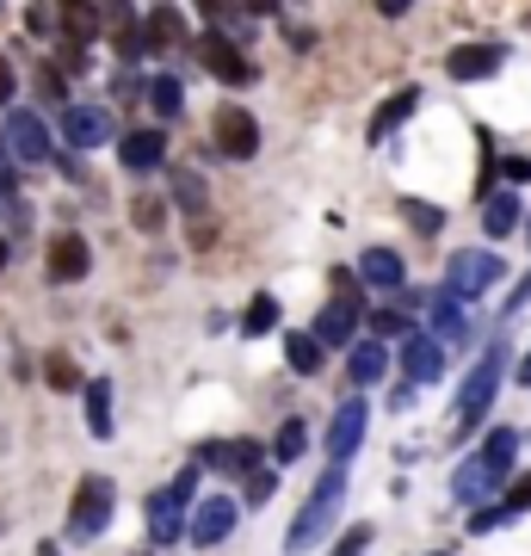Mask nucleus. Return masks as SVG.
<instances>
[{
  "instance_id": "nucleus-31",
  "label": "nucleus",
  "mask_w": 531,
  "mask_h": 556,
  "mask_svg": "<svg viewBox=\"0 0 531 556\" xmlns=\"http://www.w3.org/2000/svg\"><path fill=\"white\" fill-rule=\"evenodd\" d=\"M273 328H278V298L260 291V298L248 303V316H241V334H273Z\"/></svg>"
},
{
  "instance_id": "nucleus-12",
  "label": "nucleus",
  "mask_w": 531,
  "mask_h": 556,
  "mask_svg": "<svg viewBox=\"0 0 531 556\" xmlns=\"http://www.w3.org/2000/svg\"><path fill=\"white\" fill-rule=\"evenodd\" d=\"M452 489H457V501H464V507H489V495H501V489H507V477L494 470L489 457H464Z\"/></svg>"
},
{
  "instance_id": "nucleus-15",
  "label": "nucleus",
  "mask_w": 531,
  "mask_h": 556,
  "mask_svg": "<svg viewBox=\"0 0 531 556\" xmlns=\"http://www.w3.org/2000/svg\"><path fill=\"white\" fill-rule=\"evenodd\" d=\"M62 137H68V149H99V142H112V118L99 105H62Z\"/></svg>"
},
{
  "instance_id": "nucleus-4",
  "label": "nucleus",
  "mask_w": 531,
  "mask_h": 556,
  "mask_svg": "<svg viewBox=\"0 0 531 556\" xmlns=\"http://www.w3.org/2000/svg\"><path fill=\"white\" fill-rule=\"evenodd\" d=\"M494 278H507L501 273V260L489 254V248H464V254H452L445 260V291L452 298H482V291H494Z\"/></svg>"
},
{
  "instance_id": "nucleus-21",
  "label": "nucleus",
  "mask_w": 531,
  "mask_h": 556,
  "mask_svg": "<svg viewBox=\"0 0 531 556\" xmlns=\"http://www.w3.org/2000/svg\"><path fill=\"white\" fill-rule=\"evenodd\" d=\"M482 223H489V236H494V241H507L513 229H526L531 217H526V204H519V192L507 186V192H494V199L482 204Z\"/></svg>"
},
{
  "instance_id": "nucleus-2",
  "label": "nucleus",
  "mask_w": 531,
  "mask_h": 556,
  "mask_svg": "<svg viewBox=\"0 0 531 556\" xmlns=\"http://www.w3.org/2000/svg\"><path fill=\"white\" fill-rule=\"evenodd\" d=\"M358 328H365V298H358V278L353 273H334V298L328 309L315 316V340L321 346H358Z\"/></svg>"
},
{
  "instance_id": "nucleus-26",
  "label": "nucleus",
  "mask_w": 531,
  "mask_h": 556,
  "mask_svg": "<svg viewBox=\"0 0 531 556\" xmlns=\"http://www.w3.org/2000/svg\"><path fill=\"white\" fill-rule=\"evenodd\" d=\"M383 371H390V353H383V340H358V346H353V383H358V390H371Z\"/></svg>"
},
{
  "instance_id": "nucleus-10",
  "label": "nucleus",
  "mask_w": 531,
  "mask_h": 556,
  "mask_svg": "<svg viewBox=\"0 0 531 556\" xmlns=\"http://www.w3.org/2000/svg\"><path fill=\"white\" fill-rule=\"evenodd\" d=\"M260 457H266V452H260L254 439H223V445L211 439V445H198V464H204V470H217V477H254Z\"/></svg>"
},
{
  "instance_id": "nucleus-1",
  "label": "nucleus",
  "mask_w": 531,
  "mask_h": 556,
  "mask_svg": "<svg viewBox=\"0 0 531 556\" xmlns=\"http://www.w3.org/2000/svg\"><path fill=\"white\" fill-rule=\"evenodd\" d=\"M340 501H346V464H328V470H321V482H315V495L303 501V514H296V526L285 532V551H291V556L315 551V544L328 538V526H334Z\"/></svg>"
},
{
  "instance_id": "nucleus-25",
  "label": "nucleus",
  "mask_w": 531,
  "mask_h": 556,
  "mask_svg": "<svg viewBox=\"0 0 531 556\" xmlns=\"http://www.w3.org/2000/svg\"><path fill=\"white\" fill-rule=\"evenodd\" d=\"M56 20L75 43H93L99 38V7L93 0H56Z\"/></svg>"
},
{
  "instance_id": "nucleus-22",
  "label": "nucleus",
  "mask_w": 531,
  "mask_h": 556,
  "mask_svg": "<svg viewBox=\"0 0 531 556\" xmlns=\"http://www.w3.org/2000/svg\"><path fill=\"white\" fill-rule=\"evenodd\" d=\"M414 112H420V87H402V93H390V100L377 105V118H371V130H365V137L383 142V137L395 130V124H408Z\"/></svg>"
},
{
  "instance_id": "nucleus-52",
  "label": "nucleus",
  "mask_w": 531,
  "mask_h": 556,
  "mask_svg": "<svg viewBox=\"0 0 531 556\" xmlns=\"http://www.w3.org/2000/svg\"><path fill=\"white\" fill-rule=\"evenodd\" d=\"M38 556H62V551H56V544H38Z\"/></svg>"
},
{
  "instance_id": "nucleus-40",
  "label": "nucleus",
  "mask_w": 531,
  "mask_h": 556,
  "mask_svg": "<svg viewBox=\"0 0 531 556\" xmlns=\"http://www.w3.org/2000/svg\"><path fill=\"white\" fill-rule=\"evenodd\" d=\"M0 211H7V229H13V236L31 229V204H25V199H0Z\"/></svg>"
},
{
  "instance_id": "nucleus-23",
  "label": "nucleus",
  "mask_w": 531,
  "mask_h": 556,
  "mask_svg": "<svg viewBox=\"0 0 531 556\" xmlns=\"http://www.w3.org/2000/svg\"><path fill=\"white\" fill-rule=\"evenodd\" d=\"M427 321H433L439 340H470V316H464V303H457L452 291H439V298L427 303Z\"/></svg>"
},
{
  "instance_id": "nucleus-9",
  "label": "nucleus",
  "mask_w": 531,
  "mask_h": 556,
  "mask_svg": "<svg viewBox=\"0 0 531 556\" xmlns=\"http://www.w3.org/2000/svg\"><path fill=\"white\" fill-rule=\"evenodd\" d=\"M198 56H204V68H211V75H217L223 87H254V62H248V50H241L236 38H223V31H211Z\"/></svg>"
},
{
  "instance_id": "nucleus-17",
  "label": "nucleus",
  "mask_w": 531,
  "mask_h": 556,
  "mask_svg": "<svg viewBox=\"0 0 531 556\" xmlns=\"http://www.w3.org/2000/svg\"><path fill=\"white\" fill-rule=\"evenodd\" d=\"M99 13H105V25H112V38H118V56L124 62L149 50V31H142V20H137V7H130V0H105Z\"/></svg>"
},
{
  "instance_id": "nucleus-6",
  "label": "nucleus",
  "mask_w": 531,
  "mask_h": 556,
  "mask_svg": "<svg viewBox=\"0 0 531 556\" xmlns=\"http://www.w3.org/2000/svg\"><path fill=\"white\" fill-rule=\"evenodd\" d=\"M105 519H112V482L87 477V482H80V495H75V507H68V538L87 544V538L105 532Z\"/></svg>"
},
{
  "instance_id": "nucleus-54",
  "label": "nucleus",
  "mask_w": 531,
  "mask_h": 556,
  "mask_svg": "<svg viewBox=\"0 0 531 556\" xmlns=\"http://www.w3.org/2000/svg\"><path fill=\"white\" fill-rule=\"evenodd\" d=\"M526 241H531V223H526Z\"/></svg>"
},
{
  "instance_id": "nucleus-36",
  "label": "nucleus",
  "mask_w": 531,
  "mask_h": 556,
  "mask_svg": "<svg viewBox=\"0 0 531 556\" xmlns=\"http://www.w3.org/2000/svg\"><path fill=\"white\" fill-rule=\"evenodd\" d=\"M174 199L186 204V211H204V179L186 167V174H174Z\"/></svg>"
},
{
  "instance_id": "nucleus-14",
  "label": "nucleus",
  "mask_w": 531,
  "mask_h": 556,
  "mask_svg": "<svg viewBox=\"0 0 531 556\" xmlns=\"http://www.w3.org/2000/svg\"><path fill=\"white\" fill-rule=\"evenodd\" d=\"M236 501L229 495H211V501H198L192 507V544H204V551H211V544H223V538L236 532Z\"/></svg>"
},
{
  "instance_id": "nucleus-42",
  "label": "nucleus",
  "mask_w": 531,
  "mask_h": 556,
  "mask_svg": "<svg viewBox=\"0 0 531 556\" xmlns=\"http://www.w3.org/2000/svg\"><path fill=\"white\" fill-rule=\"evenodd\" d=\"M273 489H278L273 470H254V477H248V501H254V507H266V501H273Z\"/></svg>"
},
{
  "instance_id": "nucleus-50",
  "label": "nucleus",
  "mask_w": 531,
  "mask_h": 556,
  "mask_svg": "<svg viewBox=\"0 0 531 556\" xmlns=\"http://www.w3.org/2000/svg\"><path fill=\"white\" fill-rule=\"evenodd\" d=\"M513 383H519V390H531V346L519 353V371H513Z\"/></svg>"
},
{
  "instance_id": "nucleus-32",
  "label": "nucleus",
  "mask_w": 531,
  "mask_h": 556,
  "mask_svg": "<svg viewBox=\"0 0 531 556\" xmlns=\"http://www.w3.org/2000/svg\"><path fill=\"white\" fill-rule=\"evenodd\" d=\"M278 464H296V457L309 452V427H303V420H285V427H278Z\"/></svg>"
},
{
  "instance_id": "nucleus-27",
  "label": "nucleus",
  "mask_w": 531,
  "mask_h": 556,
  "mask_svg": "<svg viewBox=\"0 0 531 556\" xmlns=\"http://www.w3.org/2000/svg\"><path fill=\"white\" fill-rule=\"evenodd\" d=\"M87 427H93V439L118 433V427H112V383L105 378H87Z\"/></svg>"
},
{
  "instance_id": "nucleus-45",
  "label": "nucleus",
  "mask_w": 531,
  "mask_h": 556,
  "mask_svg": "<svg viewBox=\"0 0 531 556\" xmlns=\"http://www.w3.org/2000/svg\"><path fill=\"white\" fill-rule=\"evenodd\" d=\"M25 25H31V38H50V31H56V13H50V7H31Z\"/></svg>"
},
{
  "instance_id": "nucleus-43",
  "label": "nucleus",
  "mask_w": 531,
  "mask_h": 556,
  "mask_svg": "<svg viewBox=\"0 0 531 556\" xmlns=\"http://www.w3.org/2000/svg\"><path fill=\"white\" fill-rule=\"evenodd\" d=\"M371 328H377V334H420V328H414V321L402 316V309H383V316H377Z\"/></svg>"
},
{
  "instance_id": "nucleus-29",
  "label": "nucleus",
  "mask_w": 531,
  "mask_h": 556,
  "mask_svg": "<svg viewBox=\"0 0 531 556\" xmlns=\"http://www.w3.org/2000/svg\"><path fill=\"white\" fill-rule=\"evenodd\" d=\"M482 457H489L501 477H513V464H519V433H513V427H494L489 445H482Z\"/></svg>"
},
{
  "instance_id": "nucleus-7",
  "label": "nucleus",
  "mask_w": 531,
  "mask_h": 556,
  "mask_svg": "<svg viewBox=\"0 0 531 556\" xmlns=\"http://www.w3.org/2000/svg\"><path fill=\"white\" fill-rule=\"evenodd\" d=\"M365 427H371V402H365V396H346V402L334 408V420H328V439H321V445H328V457H334V464H346V457L365 445Z\"/></svg>"
},
{
  "instance_id": "nucleus-33",
  "label": "nucleus",
  "mask_w": 531,
  "mask_h": 556,
  "mask_svg": "<svg viewBox=\"0 0 531 556\" xmlns=\"http://www.w3.org/2000/svg\"><path fill=\"white\" fill-rule=\"evenodd\" d=\"M142 31H149V50H161V43L179 38V13H174V7H155V13L142 20Z\"/></svg>"
},
{
  "instance_id": "nucleus-35",
  "label": "nucleus",
  "mask_w": 531,
  "mask_h": 556,
  "mask_svg": "<svg viewBox=\"0 0 531 556\" xmlns=\"http://www.w3.org/2000/svg\"><path fill=\"white\" fill-rule=\"evenodd\" d=\"M43 371H50V390H80V383H87L68 353H50V358H43Z\"/></svg>"
},
{
  "instance_id": "nucleus-41",
  "label": "nucleus",
  "mask_w": 531,
  "mask_h": 556,
  "mask_svg": "<svg viewBox=\"0 0 531 556\" xmlns=\"http://www.w3.org/2000/svg\"><path fill=\"white\" fill-rule=\"evenodd\" d=\"M365 551H371V526H353V532L334 544V556H365Z\"/></svg>"
},
{
  "instance_id": "nucleus-18",
  "label": "nucleus",
  "mask_w": 531,
  "mask_h": 556,
  "mask_svg": "<svg viewBox=\"0 0 531 556\" xmlns=\"http://www.w3.org/2000/svg\"><path fill=\"white\" fill-rule=\"evenodd\" d=\"M358 278H365L371 291H402V285H408V266H402V254H395V248H365Z\"/></svg>"
},
{
  "instance_id": "nucleus-44",
  "label": "nucleus",
  "mask_w": 531,
  "mask_h": 556,
  "mask_svg": "<svg viewBox=\"0 0 531 556\" xmlns=\"http://www.w3.org/2000/svg\"><path fill=\"white\" fill-rule=\"evenodd\" d=\"M501 179H513V192H519V186L531 179V155H507L501 161Z\"/></svg>"
},
{
  "instance_id": "nucleus-39",
  "label": "nucleus",
  "mask_w": 531,
  "mask_h": 556,
  "mask_svg": "<svg viewBox=\"0 0 531 556\" xmlns=\"http://www.w3.org/2000/svg\"><path fill=\"white\" fill-rule=\"evenodd\" d=\"M130 217H137L142 229H161V223H167V199H137V211H130Z\"/></svg>"
},
{
  "instance_id": "nucleus-8",
  "label": "nucleus",
  "mask_w": 531,
  "mask_h": 556,
  "mask_svg": "<svg viewBox=\"0 0 531 556\" xmlns=\"http://www.w3.org/2000/svg\"><path fill=\"white\" fill-rule=\"evenodd\" d=\"M211 130H217V149L229 161H254L260 155V118L248 112V105H223L217 118H211Z\"/></svg>"
},
{
  "instance_id": "nucleus-19",
  "label": "nucleus",
  "mask_w": 531,
  "mask_h": 556,
  "mask_svg": "<svg viewBox=\"0 0 531 556\" xmlns=\"http://www.w3.org/2000/svg\"><path fill=\"white\" fill-rule=\"evenodd\" d=\"M402 371H408L414 383H433L439 371H445L439 340H433V334H408V340H402Z\"/></svg>"
},
{
  "instance_id": "nucleus-11",
  "label": "nucleus",
  "mask_w": 531,
  "mask_h": 556,
  "mask_svg": "<svg viewBox=\"0 0 531 556\" xmlns=\"http://www.w3.org/2000/svg\"><path fill=\"white\" fill-rule=\"evenodd\" d=\"M507 68V43H457L445 56V75L452 80H494Z\"/></svg>"
},
{
  "instance_id": "nucleus-3",
  "label": "nucleus",
  "mask_w": 531,
  "mask_h": 556,
  "mask_svg": "<svg viewBox=\"0 0 531 556\" xmlns=\"http://www.w3.org/2000/svg\"><path fill=\"white\" fill-rule=\"evenodd\" d=\"M501 371H507V353L494 346V353H482V365H476L470 378H464V390H457V433H470V427H482V415H489L494 390H501Z\"/></svg>"
},
{
  "instance_id": "nucleus-48",
  "label": "nucleus",
  "mask_w": 531,
  "mask_h": 556,
  "mask_svg": "<svg viewBox=\"0 0 531 556\" xmlns=\"http://www.w3.org/2000/svg\"><path fill=\"white\" fill-rule=\"evenodd\" d=\"M13 186H20V179H13V155H7V142H0V199H13Z\"/></svg>"
},
{
  "instance_id": "nucleus-28",
  "label": "nucleus",
  "mask_w": 531,
  "mask_h": 556,
  "mask_svg": "<svg viewBox=\"0 0 531 556\" xmlns=\"http://www.w3.org/2000/svg\"><path fill=\"white\" fill-rule=\"evenodd\" d=\"M142 100H149V105L161 112V118L174 124L179 112H186V87H179L174 75H155V80H149V93H142Z\"/></svg>"
},
{
  "instance_id": "nucleus-20",
  "label": "nucleus",
  "mask_w": 531,
  "mask_h": 556,
  "mask_svg": "<svg viewBox=\"0 0 531 556\" xmlns=\"http://www.w3.org/2000/svg\"><path fill=\"white\" fill-rule=\"evenodd\" d=\"M179 532H192L186 507H179V501L167 495V489H161V495H149V538H155V544H174Z\"/></svg>"
},
{
  "instance_id": "nucleus-51",
  "label": "nucleus",
  "mask_w": 531,
  "mask_h": 556,
  "mask_svg": "<svg viewBox=\"0 0 531 556\" xmlns=\"http://www.w3.org/2000/svg\"><path fill=\"white\" fill-rule=\"evenodd\" d=\"M248 7H254V13H278V0H248Z\"/></svg>"
},
{
  "instance_id": "nucleus-37",
  "label": "nucleus",
  "mask_w": 531,
  "mask_h": 556,
  "mask_svg": "<svg viewBox=\"0 0 531 556\" xmlns=\"http://www.w3.org/2000/svg\"><path fill=\"white\" fill-rule=\"evenodd\" d=\"M501 519H513L507 501H494V507H476V514H470V532H476V538H489L494 526H501Z\"/></svg>"
},
{
  "instance_id": "nucleus-5",
  "label": "nucleus",
  "mask_w": 531,
  "mask_h": 556,
  "mask_svg": "<svg viewBox=\"0 0 531 556\" xmlns=\"http://www.w3.org/2000/svg\"><path fill=\"white\" fill-rule=\"evenodd\" d=\"M0 142H7V155L20 161V167H31V161H50V130H43L38 112H25V105H13L7 112V124H0Z\"/></svg>"
},
{
  "instance_id": "nucleus-55",
  "label": "nucleus",
  "mask_w": 531,
  "mask_h": 556,
  "mask_svg": "<svg viewBox=\"0 0 531 556\" xmlns=\"http://www.w3.org/2000/svg\"><path fill=\"white\" fill-rule=\"evenodd\" d=\"M427 556H445V551H427Z\"/></svg>"
},
{
  "instance_id": "nucleus-47",
  "label": "nucleus",
  "mask_w": 531,
  "mask_h": 556,
  "mask_svg": "<svg viewBox=\"0 0 531 556\" xmlns=\"http://www.w3.org/2000/svg\"><path fill=\"white\" fill-rule=\"evenodd\" d=\"M13 93H20V75H13V62L0 56V105H13Z\"/></svg>"
},
{
  "instance_id": "nucleus-49",
  "label": "nucleus",
  "mask_w": 531,
  "mask_h": 556,
  "mask_svg": "<svg viewBox=\"0 0 531 556\" xmlns=\"http://www.w3.org/2000/svg\"><path fill=\"white\" fill-rule=\"evenodd\" d=\"M408 7H414V0H377V13H383V20H402Z\"/></svg>"
},
{
  "instance_id": "nucleus-46",
  "label": "nucleus",
  "mask_w": 531,
  "mask_h": 556,
  "mask_svg": "<svg viewBox=\"0 0 531 556\" xmlns=\"http://www.w3.org/2000/svg\"><path fill=\"white\" fill-rule=\"evenodd\" d=\"M501 501H507L513 514H519V507H531V477H513V482H507V495H501Z\"/></svg>"
},
{
  "instance_id": "nucleus-16",
  "label": "nucleus",
  "mask_w": 531,
  "mask_h": 556,
  "mask_svg": "<svg viewBox=\"0 0 531 556\" xmlns=\"http://www.w3.org/2000/svg\"><path fill=\"white\" fill-rule=\"evenodd\" d=\"M118 161L130 174H155L161 161H167V130H130V137H118Z\"/></svg>"
},
{
  "instance_id": "nucleus-53",
  "label": "nucleus",
  "mask_w": 531,
  "mask_h": 556,
  "mask_svg": "<svg viewBox=\"0 0 531 556\" xmlns=\"http://www.w3.org/2000/svg\"><path fill=\"white\" fill-rule=\"evenodd\" d=\"M0 266H7V241H0Z\"/></svg>"
},
{
  "instance_id": "nucleus-13",
  "label": "nucleus",
  "mask_w": 531,
  "mask_h": 556,
  "mask_svg": "<svg viewBox=\"0 0 531 556\" xmlns=\"http://www.w3.org/2000/svg\"><path fill=\"white\" fill-rule=\"evenodd\" d=\"M87 266H93V248H87V236L62 229V236L50 241V285H80V278H87Z\"/></svg>"
},
{
  "instance_id": "nucleus-24",
  "label": "nucleus",
  "mask_w": 531,
  "mask_h": 556,
  "mask_svg": "<svg viewBox=\"0 0 531 556\" xmlns=\"http://www.w3.org/2000/svg\"><path fill=\"white\" fill-rule=\"evenodd\" d=\"M321 358H328V346H321L315 334H303V328L285 334V365H291L296 378H321Z\"/></svg>"
},
{
  "instance_id": "nucleus-30",
  "label": "nucleus",
  "mask_w": 531,
  "mask_h": 556,
  "mask_svg": "<svg viewBox=\"0 0 531 556\" xmlns=\"http://www.w3.org/2000/svg\"><path fill=\"white\" fill-rule=\"evenodd\" d=\"M198 13L217 25L223 38H236V43L248 38V31H241V7H236V0H198Z\"/></svg>"
},
{
  "instance_id": "nucleus-34",
  "label": "nucleus",
  "mask_w": 531,
  "mask_h": 556,
  "mask_svg": "<svg viewBox=\"0 0 531 556\" xmlns=\"http://www.w3.org/2000/svg\"><path fill=\"white\" fill-rule=\"evenodd\" d=\"M402 217L414 223V236H439V223H445V211H439V204H420V199H408V204H402Z\"/></svg>"
},
{
  "instance_id": "nucleus-38",
  "label": "nucleus",
  "mask_w": 531,
  "mask_h": 556,
  "mask_svg": "<svg viewBox=\"0 0 531 556\" xmlns=\"http://www.w3.org/2000/svg\"><path fill=\"white\" fill-rule=\"evenodd\" d=\"M198 477H204V464H186V470H179V477H174V482H167V495H174V501H179V507H186V501H192V495H198Z\"/></svg>"
}]
</instances>
